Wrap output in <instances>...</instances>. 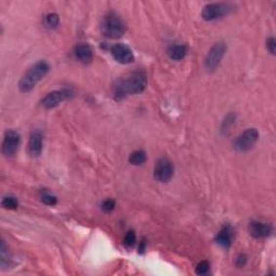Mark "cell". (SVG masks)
I'll list each match as a JSON object with an SVG mask.
<instances>
[{"mask_svg":"<svg viewBox=\"0 0 276 276\" xmlns=\"http://www.w3.org/2000/svg\"><path fill=\"white\" fill-rule=\"evenodd\" d=\"M41 201L44 202L46 205H49V206H54L57 203V199L56 196L52 195L47 192H45L44 194L41 195Z\"/></svg>","mask_w":276,"mask_h":276,"instance_id":"ffe728a7","label":"cell"},{"mask_svg":"<svg viewBox=\"0 0 276 276\" xmlns=\"http://www.w3.org/2000/svg\"><path fill=\"white\" fill-rule=\"evenodd\" d=\"M233 6L230 3H209L206 4V6L202 10V18H203L207 22H210V21H215L221 19L222 17H226V15L232 12Z\"/></svg>","mask_w":276,"mask_h":276,"instance_id":"277c9868","label":"cell"},{"mask_svg":"<svg viewBox=\"0 0 276 276\" xmlns=\"http://www.w3.org/2000/svg\"><path fill=\"white\" fill-rule=\"evenodd\" d=\"M44 147V136L39 131H34L29 136L28 150L33 157H39Z\"/></svg>","mask_w":276,"mask_h":276,"instance_id":"7c38bea8","label":"cell"},{"mask_svg":"<svg viewBox=\"0 0 276 276\" xmlns=\"http://www.w3.org/2000/svg\"><path fill=\"white\" fill-rule=\"evenodd\" d=\"M227 52V45L225 42H217L210 47L205 58V67L208 71H214L218 67L222 57Z\"/></svg>","mask_w":276,"mask_h":276,"instance_id":"8992f818","label":"cell"},{"mask_svg":"<svg viewBox=\"0 0 276 276\" xmlns=\"http://www.w3.org/2000/svg\"><path fill=\"white\" fill-rule=\"evenodd\" d=\"M267 49L271 52V54H275L276 40L274 37H270V38L267 40Z\"/></svg>","mask_w":276,"mask_h":276,"instance_id":"d4e9b609","label":"cell"},{"mask_svg":"<svg viewBox=\"0 0 276 276\" xmlns=\"http://www.w3.org/2000/svg\"><path fill=\"white\" fill-rule=\"evenodd\" d=\"M246 263H247L246 254L241 253L240 256H238L237 259H236V267L237 268H243V267H245Z\"/></svg>","mask_w":276,"mask_h":276,"instance_id":"484cf974","label":"cell"},{"mask_svg":"<svg viewBox=\"0 0 276 276\" xmlns=\"http://www.w3.org/2000/svg\"><path fill=\"white\" fill-rule=\"evenodd\" d=\"M111 55L120 64H131L134 62L135 56L130 46L123 44H118L111 46Z\"/></svg>","mask_w":276,"mask_h":276,"instance_id":"30bf717a","label":"cell"},{"mask_svg":"<svg viewBox=\"0 0 276 276\" xmlns=\"http://www.w3.org/2000/svg\"><path fill=\"white\" fill-rule=\"evenodd\" d=\"M234 122H235V115H229L224 120V123H222V130L228 131L229 127L234 124Z\"/></svg>","mask_w":276,"mask_h":276,"instance_id":"cb8c5ba5","label":"cell"},{"mask_svg":"<svg viewBox=\"0 0 276 276\" xmlns=\"http://www.w3.org/2000/svg\"><path fill=\"white\" fill-rule=\"evenodd\" d=\"M209 271V263L207 261H201L198 265H196L195 273L199 275H205Z\"/></svg>","mask_w":276,"mask_h":276,"instance_id":"603a6c76","label":"cell"},{"mask_svg":"<svg viewBox=\"0 0 276 276\" xmlns=\"http://www.w3.org/2000/svg\"><path fill=\"white\" fill-rule=\"evenodd\" d=\"M1 205L6 209H17L19 206V201L14 196H4L1 201Z\"/></svg>","mask_w":276,"mask_h":276,"instance_id":"e0dca14e","label":"cell"},{"mask_svg":"<svg viewBox=\"0 0 276 276\" xmlns=\"http://www.w3.org/2000/svg\"><path fill=\"white\" fill-rule=\"evenodd\" d=\"M188 49L184 45H175L168 47L167 54L174 61H182L187 55Z\"/></svg>","mask_w":276,"mask_h":276,"instance_id":"9a60e30c","label":"cell"},{"mask_svg":"<svg viewBox=\"0 0 276 276\" xmlns=\"http://www.w3.org/2000/svg\"><path fill=\"white\" fill-rule=\"evenodd\" d=\"M75 56L83 64H90L93 61V51L87 44L78 45L75 47Z\"/></svg>","mask_w":276,"mask_h":276,"instance_id":"5bb4252c","label":"cell"},{"mask_svg":"<svg viewBox=\"0 0 276 276\" xmlns=\"http://www.w3.org/2000/svg\"><path fill=\"white\" fill-rule=\"evenodd\" d=\"M233 238H234V231H233L230 226H225L219 231L218 234H217L215 241L222 248L228 249L231 247L233 243Z\"/></svg>","mask_w":276,"mask_h":276,"instance_id":"4fadbf2b","label":"cell"},{"mask_svg":"<svg viewBox=\"0 0 276 276\" xmlns=\"http://www.w3.org/2000/svg\"><path fill=\"white\" fill-rule=\"evenodd\" d=\"M100 30L106 38L119 39L124 36L126 26L118 13L110 11L104 17Z\"/></svg>","mask_w":276,"mask_h":276,"instance_id":"3957f363","label":"cell"},{"mask_svg":"<svg viewBox=\"0 0 276 276\" xmlns=\"http://www.w3.org/2000/svg\"><path fill=\"white\" fill-rule=\"evenodd\" d=\"M46 23L50 28H56L58 24H60V18L56 13H50L46 15Z\"/></svg>","mask_w":276,"mask_h":276,"instance_id":"ac0fdd59","label":"cell"},{"mask_svg":"<svg viewBox=\"0 0 276 276\" xmlns=\"http://www.w3.org/2000/svg\"><path fill=\"white\" fill-rule=\"evenodd\" d=\"M248 232L254 238H265L272 234L273 227L267 222L254 220L249 224Z\"/></svg>","mask_w":276,"mask_h":276,"instance_id":"8fae6325","label":"cell"},{"mask_svg":"<svg viewBox=\"0 0 276 276\" xmlns=\"http://www.w3.org/2000/svg\"><path fill=\"white\" fill-rule=\"evenodd\" d=\"M259 139V132L256 129H247L234 140V149L238 152H246L257 144Z\"/></svg>","mask_w":276,"mask_h":276,"instance_id":"5b68a950","label":"cell"},{"mask_svg":"<svg viewBox=\"0 0 276 276\" xmlns=\"http://www.w3.org/2000/svg\"><path fill=\"white\" fill-rule=\"evenodd\" d=\"M21 144V136L18 132L9 130L6 132L2 141V153L6 157L14 156L19 150Z\"/></svg>","mask_w":276,"mask_h":276,"instance_id":"9c48e42d","label":"cell"},{"mask_svg":"<svg viewBox=\"0 0 276 276\" xmlns=\"http://www.w3.org/2000/svg\"><path fill=\"white\" fill-rule=\"evenodd\" d=\"M72 95L73 92L71 89L57 90V91H53L47 94L46 96L41 100V105L42 107H45L46 109H53L57 107V106L63 103L64 100L71 97Z\"/></svg>","mask_w":276,"mask_h":276,"instance_id":"52a82bcc","label":"cell"},{"mask_svg":"<svg viewBox=\"0 0 276 276\" xmlns=\"http://www.w3.org/2000/svg\"><path fill=\"white\" fill-rule=\"evenodd\" d=\"M0 253H1V267L4 268L6 265H9V252H8V249H7V246H6V243H4L2 241L1 243V251H0Z\"/></svg>","mask_w":276,"mask_h":276,"instance_id":"44dd1931","label":"cell"},{"mask_svg":"<svg viewBox=\"0 0 276 276\" xmlns=\"http://www.w3.org/2000/svg\"><path fill=\"white\" fill-rule=\"evenodd\" d=\"M174 175V165L173 163L166 158H162L156 164L153 169V176L161 183H166L171 180Z\"/></svg>","mask_w":276,"mask_h":276,"instance_id":"ba28073f","label":"cell"},{"mask_svg":"<svg viewBox=\"0 0 276 276\" xmlns=\"http://www.w3.org/2000/svg\"><path fill=\"white\" fill-rule=\"evenodd\" d=\"M129 161L132 165H141L147 161V153L144 150H136L131 153Z\"/></svg>","mask_w":276,"mask_h":276,"instance_id":"2e32d148","label":"cell"},{"mask_svg":"<svg viewBox=\"0 0 276 276\" xmlns=\"http://www.w3.org/2000/svg\"><path fill=\"white\" fill-rule=\"evenodd\" d=\"M136 242V234L134 231H129L126 233V235L124 237V245L127 248H131L135 245Z\"/></svg>","mask_w":276,"mask_h":276,"instance_id":"d6986e66","label":"cell"},{"mask_svg":"<svg viewBox=\"0 0 276 276\" xmlns=\"http://www.w3.org/2000/svg\"><path fill=\"white\" fill-rule=\"evenodd\" d=\"M50 70V65L46 61L37 62L35 65L31 66L19 83V89L21 92L28 93L44 79L46 73Z\"/></svg>","mask_w":276,"mask_h":276,"instance_id":"7a4b0ae2","label":"cell"},{"mask_svg":"<svg viewBox=\"0 0 276 276\" xmlns=\"http://www.w3.org/2000/svg\"><path fill=\"white\" fill-rule=\"evenodd\" d=\"M148 79L144 71H133L121 77L114 86V97L121 100L129 95L139 94L146 90Z\"/></svg>","mask_w":276,"mask_h":276,"instance_id":"6da1fadb","label":"cell"},{"mask_svg":"<svg viewBox=\"0 0 276 276\" xmlns=\"http://www.w3.org/2000/svg\"><path fill=\"white\" fill-rule=\"evenodd\" d=\"M115 207V201L113 199H107L105 200L102 203V210L105 213H110L113 211Z\"/></svg>","mask_w":276,"mask_h":276,"instance_id":"7402d4cb","label":"cell"},{"mask_svg":"<svg viewBox=\"0 0 276 276\" xmlns=\"http://www.w3.org/2000/svg\"><path fill=\"white\" fill-rule=\"evenodd\" d=\"M145 246H146L145 241H141L140 242V246H139V248H138V251H139V253H142V252L145 251Z\"/></svg>","mask_w":276,"mask_h":276,"instance_id":"4316f807","label":"cell"}]
</instances>
